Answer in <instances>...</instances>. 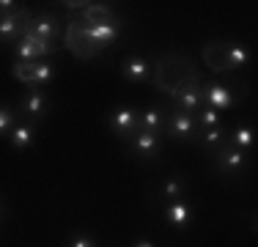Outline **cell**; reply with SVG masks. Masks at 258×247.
<instances>
[{
  "label": "cell",
  "instance_id": "1",
  "mask_svg": "<svg viewBox=\"0 0 258 247\" xmlns=\"http://www.w3.org/2000/svg\"><path fill=\"white\" fill-rule=\"evenodd\" d=\"M162 143H165L162 135L138 129V132H132L124 140V148H126V154H135V157L143 159V162H151V159H157L159 154H162Z\"/></svg>",
  "mask_w": 258,
  "mask_h": 247
},
{
  "label": "cell",
  "instance_id": "2",
  "mask_svg": "<svg viewBox=\"0 0 258 247\" xmlns=\"http://www.w3.org/2000/svg\"><path fill=\"white\" fill-rule=\"evenodd\" d=\"M206 107L204 104V85L198 80H189V83H181L179 88L173 91V104L170 110H181L187 115H198V110Z\"/></svg>",
  "mask_w": 258,
  "mask_h": 247
},
{
  "label": "cell",
  "instance_id": "3",
  "mask_svg": "<svg viewBox=\"0 0 258 247\" xmlns=\"http://www.w3.org/2000/svg\"><path fill=\"white\" fill-rule=\"evenodd\" d=\"M165 138L179 140V143H189L198 138V124L195 115H187L181 110H168V124H165Z\"/></svg>",
  "mask_w": 258,
  "mask_h": 247
},
{
  "label": "cell",
  "instance_id": "4",
  "mask_svg": "<svg viewBox=\"0 0 258 247\" xmlns=\"http://www.w3.org/2000/svg\"><path fill=\"white\" fill-rule=\"evenodd\" d=\"M30 20H33V14H30L28 9H17V11H11V14H3L0 17V41L9 44V41L20 39V36L25 33V28L30 25Z\"/></svg>",
  "mask_w": 258,
  "mask_h": 247
},
{
  "label": "cell",
  "instance_id": "5",
  "mask_svg": "<svg viewBox=\"0 0 258 247\" xmlns=\"http://www.w3.org/2000/svg\"><path fill=\"white\" fill-rule=\"evenodd\" d=\"M138 115H140V110H138V107H129V104H121V107H115L113 113H110L107 127L113 129V132L118 135L121 140H126L132 132H138Z\"/></svg>",
  "mask_w": 258,
  "mask_h": 247
},
{
  "label": "cell",
  "instance_id": "6",
  "mask_svg": "<svg viewBox=\"0 0 258 247\" xmlns=\"http://www.w3.org/2000/svg\"><path fill=\"white\" fill-rule=\"evenodd\" d=\"M212 159H214V170L223 173V176H233V173H239L244 165H247V154L239 151V148H233L231 143H225Z\"/></svg>",
  "mask_w": 258,
  "mask_h": 247
},
{
  "label": "cell",
  "instance_id": "7",
  "mask_svg": "<svg viewBox=\"0 0 258 247\" xmlns=\"http://www.w3.org/2000/svg\"><path fill=\"white\" fill-rule=\"evenodd\" d=\"M233 102H236V94L228 88L225 83H209L204 85V104L212 110H217V113H225V110L233 107Z\"/></svg>",
  "mask_w": 258,
  "mask_h": 247
},
{
  "label": "cell",
  "instance_id": "8",
  "mask_svg": "<svg viewBox=\"0 0 258 247\" xmlns=\"http://www.w3.org/2000/svg\"><path fill=\"white\" fill-rule=\"evenodd\" d=\"M20 110L30 121H41V118L50 115V99H47V94L41 88H30L28 94L20 99Z\"/></svg>",
  "mask_w": 258,
  "mask_h": 247
},
{
  "label": "cell",
  "instance_id": "9",
  "mask_svg": "<svg viewBox=\"0 0 258 247\" xmlns=\"http://www.w3.org/2000/svg\"><path fill=\"white\" fill-rule=\"evenodd\" d=\"M220 55H223L220 69L228 72V74L244 69V66L250 64V49L244 44H220Z\"/></svg>",
  "mask_w": 258,
  "mask_h": 247
},
{
  "label": "cell",
  "instance_id": "10",
  "mask_svg": "<svg viewBox=\"0 0 258 247\" xmlns=\"http://www.w3.org/2000/svg\"><path fill=\"white\" fill-rule=\"evenodd\" d=\"M28 30H33L39 39H44V41H52L60 36V22H58V17L50 14V11H44V14H39V17H33L28 25Z\"/></svg>",
  "mask_w": 258,
  "mask_h": 247
},
{
  "label": "cell",
  "instance_id": "11",
  "mask_svg": "<svg viewBox=\"0 0 258 247\" xmlns=\"http://www.w3.org/2000/svg\"><path fill=\"white\" fill-rule=\"evenodd\" d=\"M165 124H168V110H165L162 104L146 107L143 113L138 115V129H146V132L165 135Z\"/></svg>",
  "mask_w": 258,
  "mask_h": 247
},
{
  "label": "cell",
  "instance_id": "12",
  "mask_svg": "<svg viewBox=\"0 0 258 247\" xmlns=\"http://www.w3.org/2000/svg\"><path fill=\"white\" fill-rule=\"evenodd\" d=\"M165 220H168V225L179 228V231H187L189 228V220H192V209H189V203L179 198V201H168L165 203Z\"/></svg>",
  "mask_w": 258,
  "mask_h": 247
},
{
  "label": "cell",
  "instance_id": "13",
  "mask_svg": "<svg viewBox=\"0 0 258 247\" xmlns=\"http://www.w3.org/2000/svg\"><path fill=\"white\" fill-rule=\"evenodd\" d=\"M83 30H85V39L99 49V52L107 44H113V41L118 39V33H121L118 25H91V28H83Z\"/></svg>",
  "mask_w": 258,
  "mask_h": 247
},
{
  "label": "cell",
  "instance_id": "14",
  "mask_svg": "<svg viewBox=\"0 0 258 247\" xmlns=\"http://www.w3.org/2000/svg\"><path fill=\"white\" fill-rule=\"evenodd\" d=\"M121 69H124V77L129 83H146V80L151 77V64L143 55H129Z\"/></svg>",
  "mask_w": 258,
  "mask_h": 247
},
{
  "label": "cell",
  "instance_id": "15",
  "mask_svg": "<svg viewBox=\"0 0 258 247\" xmlns=\"http://www.w3.org/2000/svg\"><path fill=\"white\" fill-rule=\"evenodd\" d=\"M198 140H201V146H204V151L209 157H214L220 148L228 143V129H225L223 124H220V127H212V129H204V132H198Z\"/></svg>",
  "mask_w": 258,
  "mask_h": 247
},
{
  "label": "cell",
  "instance_id": "16",
  "mask_svg": "<svg viewBox=\"0 0 258 247\" xmlns=\"http://www.w3.org/2000/svg\"><path fill=\"white\" fill-rule=\"evenodd\" d=\"M83 22H85V28H91V25H121L115 20L113 9H107V6H94V3L85 6Z\"/></svg>",
  "mask_w": 258,
  "mask_h": 247
},
{
  "label": "cell",
  "instance_id": "17",
  "mask_svg": "<svg viewBox=\"0 0 258 247\" xmlns=\"http://www.w3.org/2000/svg\"><path fill=\"white\" fill-rule=\"evenodd\" d=\"M33 138H36V127H33L30 121L17 124V127L11 129V146H14L17 151H25V148H30Z\"/></svg>",
  "mask_w": 258,
  "mask_h": 247
},
{
  "label": "cell",
  "instance_id": "18",
  "mask_svg": "<svg viewBox=\"0 0 258 247\" xmlns=\"http://www.w3.org/2000/svg\"><path fill=\"white\" fill-rule=\"evenodd\" d=\"M228 143H231L233 148H239V151L247 154V148H253V143H255V129L247 127V124H242V127H236V129L228 135Z\"/></svg>",
  "mask_w": 258,
  "mask_h": 247
},
{
  "label": "cell",
  "instance_id": "19",
  "mask_svg": "<svg viewBox=\"0 0 258 247\" xmlns=\"http://www.w3.org/2000/svg\"><path fill=\"white\" fill-rule=\"evenodd\" d=\"M184 193H187V178H184V176H173V178H168V181L162 184L165 203H168V201H179V198H184Z\"/></svg>",
  "mask_w": 258,
  "mask_h": 247
},
{
  "label": "cell",
  "instance_id": "20",
  "mask_svg": "<svg viewBox=\"0 0 258 247\" xmlns=\"http://www.w3.org/2000/svg\"><path fill=\"white\" fill-rule=\"evenodd\" d=\"M52 64H47V60H36L33 66H30V77H33V85L39 88V85H44V83H50L52 80Z\"/></svg>",
  "mask_w": 258,
  "mask_h": 247
},
{
  "label": "cell",
  "instance_id": "21",
  "mask_svg": "<svg viewBox=\"0 0 258 247\" xmlns=\"http://www.w3.org/2000/svg\"><path fill=\"white\" fill-rule=\"evenodd\" d=\"M195 124H198V132L212 129V127H220V113L212 110V107H201L198 115H195Z\"/></svg>",
  "mask_w": 258,
  "mask_h": 247
},
{
  "label": "cell",
  "instance_id": "22",
  "mask_svg": "<svg viewBox=\"0 0 258 247\" xmlns=\"http://www.w3.org/2000/svg\"><path fill=\"white\" fill-rule=\"evenodd\" d=\"M14 110L9 107V104H0V138H3L6 132H11L14 129Z\"/></svg>",
  "mask_w": 258,
  "mask_h": 247
},
{
  "label": "cell",
  "instance_id": "23",
  "mask_svg": "<svg viewBox=\"0 0 258 247\" xmlns=\"http://www.w3.org/2000/svg\"><path fill=\"white\" fill-rule=\"evenodd\" d=\"M66 247H96V242H94V236H88V233H80V236L69 239Z\"/></svg>",
  "mask_w": 258,
  "mask_h": 247
},
{
  "label": "cell",
  "instance_id": "24",
  "mask_svg": "<svg viewBox=\"0 0 258 247\" xmlns=\"http://www.w3.org/2000/svg\"><path fill=\"white\" fill-rule=\"evenodd\" d=\"M17 9H20V3H14V0H0V14H11Z\"/></svg>",
  "mask_w": 258,
  "mask_h": 247
},
{
  "label": "cell",
  "instance_id": "25",
  "mask_svg": "<svg viewBox=\"0 0 258 247\" xmlns=\"http://www.w3.org/2000/svg\"><path fill=\"white\" fill-rule=\"evenodd\" d=\"M135 247H154V244H151V242H149V239H140V242H138V244H135Z\"/></svg>",
  "mask_w": 258,
  "mask_h": 247
},
{
  "label": "cell",
  "instance_id": "26",
  "mask_svg": "<svg viewBox=\"0 0 258 247\" xmlns=\"http://www.w3.org/2000/svg\"><path fill=\"white\" fill-rule=\"evenodd\" d=\"M3 209H6V206H3V198H0V220H3Z\"/></svg>",
  "mask_w": 258,
  "mask_h": 247
}]
</instances>
